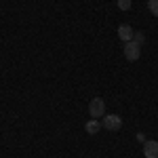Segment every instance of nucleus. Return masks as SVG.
Wrapping results in <instances>:
<instances>
[{
	"mask_svg": "<svg viewBox=\"0 0 158 158\" xmlns=\"http://www.w3.org/2000/svg\"><path fill=\"white\" fill-rule=\"evenodd\" d=\"M99 129H101V122H97V118H91V120L85 124V131L89 135H95V133H99Z\"/></svg>",
	"mask_w": 158,
	"mask_h": 158,
	"instance_id": "6",
	"label": "nucleus"
},
{
	"mask_svg": "<svg viewBox=\"0 0 158 158\" xmlns=\"http://www.w3.org/2000/svg\"><path fill=\"white\" fill-rule=\"evenodd\" d=\"M143 156L146 158H158V141L148 139L146 143H143Z\"/></svg>",
	"mask_w": 158,
	"mask_h": 158,
	"instance_id": "5",
	"label": "nucleus"
},
{
	"mask_svg": "<svg viewBox=\"0 0 158 158\" xmlns=\"http://www.w3.org/2000/svg\"><path fill=\"white\" fill-rule=\"evenodd\" d=\"M137 141H141V143H146L148 139H146V135L143 133H137Z\"/></svg>",
	"mask_w": 158,
	"mask_h": 158,
	"instance_id": "10",
	"label": "nucleus"
},
{
	"mask_svg": "<svg viewBox=\"0 0 158 158\" xmlns=\"http://www.w3.org/2000/svg\"><path fill=\"white\" fill-rule=\"evenodd\" d=\"M118 9L120 11H129L131 9V0H118Z\"/></svg>",
	"mask_w": 158,
	"mask_h": 158,
	"instance_id": "9",
	"label": "nucleus"
},
{
	"mask_svg": "<svg viewBox=\"0 0 158 158\" xmlns=\"http://www.w3.org/2000/svg\"><path fill=\"white\" fill-rule=\"evenodd\" d=\"M89 114H91V118H101V116H106V101L101 97H93L91 103H89Z\"/></svg>",
	"mask_w": 158,
	"mask_h": 158,
	"instance_id": "2",
	"label": "nucleus"
},
{
	"mask_svg": "<svg viewBox=\"0 0 158 158\" xmlns=\"http://www.w3.org/2000/svg\"><path fill=\"white\" fill-rule=\"evenodd\" d=\"M148 9L154 17H158V0H148Z\"/></svg>",
	"mask_w": 158,
	"mask_h": 158,
	"instance_id": "7",
	"label": "nucleus"
},
{
	"mask_svg": "<svg viewBox=\"0 0 158 158\" xmlns=\"http://www.w3.org/2000/svg\"><path fill=\"white\" fill-rule=\"evenodd\" d=\"M101 127L103 129H108L112 133H116V131H120L122 129V118L118 114H106L103 116V122H101Z\"/></svg>",
	"mask_w": 158,
	"mask_h": 158,
	"instance_id": "3",
	"label": "nucleus"
},
{
	"mask_svg": "<svg viewBox=\"0 0 158 158\" xmlns=\"http://www.w3.org/2000/svg\"><path fill=\"white\" fill-rule=\"evenodd\" d=\"M133 40L137 42V44H143V42H146V34H143V32H135Z\"/></svg>",
	"mask_w": 158,
	"mask_h": 158,
	"instance_id": "8",
	"label": "nucleus"
},
{
	"mask_svg": "<svg viewBox=\"0 0 158 158\" xmlns=\"http://www.w3.org/2000/svg\"><path fill=\"white\" fill-rule=\"evenodd\" d=\"M133 34H135V30H133V27H131L129 23L118 25V38H120L122 42H129V40H133Z\"/></svg>",
	"mask_w": 158,
	"mask_h": 158,
	"instance_id": "4",
	"label": "nucleus"
},
{
	"mask_svg": "<svg viewBox=\"0 0 158 158\" xmlns=\"http://www.w3.org/2000/svg\"><path fill=\"white\" fill-rule=\"evenodd\" d=\"M124 59L127 61H137L141 57V44H137L135 40H129V42H124Z\"/></svg>",
	"mask_w": 158,
	"mask_h": 158,
	"instance_id": "1",
	"label": "nucleus"
}]
</instances>
